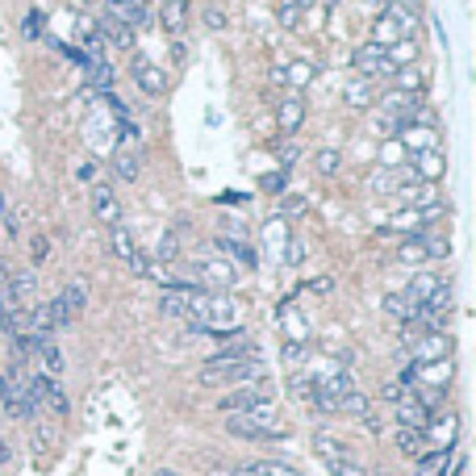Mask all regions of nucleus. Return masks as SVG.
<instances>
[{
	"label": "nucleus",
	"mask_w": 476,
	"mask_h": 476,
	"mask_svg": "<svg viewBox=\"0 0 476 476\" xmlns=\"http://www.w3.org/2000/svg\"><path fill=\"white\" fill-rule=\"evenodd\" d=\"M314 452H317V460H322L330 472H334L339 464H347V460H351V455H347V447H342L339 439H330V435H317V439H314Z\"/></svg>",
	"instance_id": "obj_12"
},
{
	"label": "nucleus",
	"mask_w": 476,
	"mask_h": 476,
	"mask_svg": "<svg viewBox=\"0 0 476 476\" xmlns=\"http://www.w3.org/2000/svg\"><path fill=\"white\" fill-rule=\"evenodd\" d=\"M159 22H163V30L180 34L184 25H188V4H184V0H163V9H159Z\"/></svg>",
	"instance_id": "obj_15"
},
{
	"label": "nucleus",
	"mask_w": 476,
	"mask_h": 476,
	"mask_svg": "<svg viewBox=\"0 0 476 476\" xmlns=\"http://www.w3.org/2000/svg\"><path fill=\"white\" fill-rule=\"evenodd\" d=\"M272 393H268V380L259 376V380H247V385H234L226 397H218V410L221 414H243V410H251V405L259 402H268Z\"/></svg>",
	"instance_id": "obj_2"
},
{
	"label": "nucleus",
	"mask_w": 476,
	"mask_h": 476,
	"mask_svg": "<svg viewBox=\"0 0 476 476\" xmlns=\"http://www.w3.org/2000/svg\"><path fill=\"white\" fill-rule=\"evenodd\" d=\"M180 255V238H176V230L163 238V247H159V264H171V259Z\"/></svg>",
	"instance_id": "obj_28"
},
{
	"label": "nucleus",
	"mask_w": 476,
	"mask_h": 476,
	"mask_svg": "<svg viewBox=\"0 0 476 476\" xmlns=\"http://www.w3.org/2000/svg\"><path fill=\"white\" fill-rule=\"evenodd\" d=\"M276 13H281V25H284V30H297V22H301V9H297L293 0H281V9H276Z\"/></svg>",
	"instance_id": "obj_27"
},
{
	"label": "nucleus",
	"mask_w": 476,
	"mask_h": 476,
	"mask_svg": "<svg viewBox=\"0 0 476 476\" xmlns=\"http://www.w3.org/2000/svg\"><path fill=\"white\" fill-rule=\"evenodd\" d=\"M455 435H460V418L447 410V414H435L430 410L427 427H422V439H427V447H435V452H452Z\"/></svg>",
	"instance_id": "obj_4"
},
{
	"label": "nucleus",
	"mask_w": 476,
	"mask_h": 476,
	"mask_svg": "<svg viewBox=\"0 0 476 476\" xmlns=\"http://www.w3.org/2000/svg\"><path fill=\"white\" fill-rule=\"evenodd\" d=\"M301 122H306V97L289 92V97L276 100V125H281L284 134H297V130H301Z\"/></svg>",
	"instance_id": "obj_8"
},
{
	"label": "nucleus",
	"mask_w": 476,
	"mask_h": 476,
	"mask_svg": "<svg viewBox=\"0 0 476 476\" xmlns=\"http://www.w3.org/2000/svg\"><path fill=\"white\" fill-rule=\"evenodd\" d=\"M385 309H389L393 317H402V322H414V314H418V306L405 293H393L389 301H385Z\"/></svg>",
	"instance_id": "obj_23"
},
{
	"label": "nucleus",
	"mask_w": 476,
	"mask_h": 476,
	"mask_svg": "<svg viewBox=\"0 0 476 476\" xmlns=\"http://www.w3.org/2000/svg\"><path fill=\"white\" fill-rule=\"evenodd\" d=\"M309 209V196H301V193H284V201H281V218H301Z\"/></svg>",
	"instance_id": "obj_25"
},
{
	"label": "nucleus",
	"mask_w": 476,
	"mask_h": 476,
	"mask_svg": "<svg viewBox=\"0 0 476 476\" xmlns=\"http://www.w3.org/2000/svg\"><path fill=\"white\" fill-rule=\"evenodd\" d=\"M72 4H88V0H72Z\"/></svg>",
	"instance_id": "obj_36"
},
{
	"label": "nucleus",
	"mask_w": 476,
	"mask_h": 476,
	"mask_svg": "<svg viewBox=\"0 0 476 476\" xmlns=\"http://www.w3.org/2000/svg\"><path fill=\"white\" fill-rule=\"evenodd\" d=\"M109 251H113L117 259H122V264H134V259H138L134 234L125 230V226H113V230H109Z\"/></svg>",
	"instance_id": "obj_13"
},
{
	"label": "nucleus",
	"mask_w": 476,
	"mask_h": 476,
	"mask_svg": "<svg viewBox=\"0 0 476 476\" xmlns=\"http://www.w3.org/2000/svg\"><path fill=\"white\" fill-rule=\"evenodd\" d=\"M355 72L359 75H393L397 67L389 63V55H385V47H376V42H368V47L355 50Z\"/></svg>",
	"instance_id": "obj_6"
},
{
	"label": "nucleus",
	"mask_w": 476,
	"mask_h": 476,
	"mask_svg": "<svg viewBox=\"0 0 476 476\" xmlns=\"http://www.w3.org/2000/svg\"><path fill=\"white\" fill-rule=\"evenodd\" d=\"M427 259V247L422 243H405L402 247V264H422Z\"/></svg>",
	"instance_id": "obj_29"
},
{
	"label": "nucleus",
	"mask_w": 476,
	"mask_h": 476,
	"mask_svg": "<svg viewBox=\"0 0 476 476\" xmlns=\"http://www.w3.org/2000/svg\"><path fill=\"white\" fill-rule=\"evenodd\" d=\"M447 355H452V339L447 334H422V339H414L418 364H435V359H447Z\"/></svg>",
	"instance_id": "obj_10"
},
{
	"label": "nucleus",
	"mask_w": 476,
	"mask_h": 476,
	"mask_svg": "<svg viewBox=\"0 0 476 476\" xmlns=\"http://www.w3.org/2000/svg\"><path fill=\"white\" fill-rule=\"evenodd\" d=\"M439 171H443V159L435 151H427V155H418V168H410V176H439Z\"/></svg>",
	"instance_id": "obj_26"
},
{
	"label": "nucleus",
	"mask_w": 476,
	"mask_h": 476,
	"mask_svg": "<svg viewBox=\"0 0 476 476\" xmlns=\"http://www.w3.org/2000/svg\"><path fill=\"white\" fill-rule=\"evenodd\" d=\"M372 92H376V84H372V80H355L342 97H347V105H351V109H368V105H372Z\"/></svg>",
	"instance_id": "obj_21"
},
{
	"label": "nucleus",
	"mask_w": 476,
	"mask_h": 476,
	"mask_svg": "<svg viewBox=\"0 0 476 476\" xmlns=\"http://www.w3.org/2000/svg\"><path fill=\"white\" fill-rule=\"evenodd\" d=\"M196 276H201L205 284H230L234 281V268L218 264V259H201V264H196Z\"/></svg>",
	"instance_id": "obj_17"
},
{
	"label": "nucleus",
	"mask_w": 476,
	"mask_h": 476,
	"mask_svg": "<svg viewBox=\"0 0 476 476\" xmlns=\"http://www.w3.org/2000/svg\"><path fill=\"white\" fill-rule=\"evenodd\" d=\"M34 359L42 364V372H47V376H59L63 368H67V364H63V351L55 347V342H42V347L34 351Z\"/></svg>",
	"instance_id": "obj_19"
},
{
	"label": "nucleus",
	"mask_w": 476,
	"mask_h": 476,
	"mask_svg": "<svg viewBox=\"0 0 476 476\" xmlns=\"http://www.w3.org/2000/svg\"><path fill=\"white\" fill-rule=\"evenodd\" d=\"M155 476H180V472H168V468H163V472H155Z\"/></svg>",
	"instance_id": "obj_35"
},
{
	"label": "nucleus",
	"mask_w": 476,
	"mask_h": 476,
	"mask_svg": "<svg viewBox=\"0 0 476 476\" xmlns=\"http://www.w3.org/2000/svg\"><path fill=\"white\" fill-rule=\"evenodd\" d=\"M314 163H317V171H322V176H339L342 155H339V151H330V147H322V151L314 155Z\"/></svg>",
	"instance_id": "obj_24"
},
{
	"label": "nucleus",
	"mask_w": 476,
	"mask_h": 476,
	"mask_svg": "<svg viewBox=\"0 0 476 476\" xmlns=\"http://www.w3.org/2000/svg\"><path fill=\"white\" fill-rule=\"evenodd\" d=\"M439 289V276H430V272H422V276H414L410 281V289H405V297L414 301V306H427L430 301V293Z\"/></svg>",
	"instance_id": "obj_16"
},
{
	"label": "nucleus",
	"mask_w": 476,
	"mask_h": 476,
	"mask_svg": "<svg viewBox=\"0 0 476 476\" xmlns=\"http://www.w3.org/2000/svg\"><path fill=\"white\" fill-rule=\"evenodd\" d=\"M30 385V402H34V410H50V414H67V397H63L59 380L47 376V372H38L34 380H25Z\"/></svg>",
	"instance_id": "obj_3"
},
{
	"label": "nucleus",
	"mask_w": 476,
	"mask_h": 476,
	"mask_svg": "<svg viewBox=\"0 0 476 476\" xmlns=\"http://www.w3.org/2000/svg\"><path fill=\"white\" fill-rule=\"evenodd\" d=\"M393 410H397V427H414V430H422L427 427V418H430V410L422 405V397H418L414 389H405L397 402H393Z\"/></svg>",
	"instance_id": "obj_5"
},
{
	"label": "nucleus",
	"mask_w": 476,
	"mask_h": 476,
	"mask_svg": "<svg viewBox=\"0 0 476 476\" xmlns=\"http://www.w3.org/2000/svg\"><path fill=\"white\" fill-rule=\"evenodd\" d=\"M9 460H13V452H9V443L0 439V464H9Z\"/></svg>",
	"instance_id": "obj_33"
},
{
	"label": "nucleus",
	"mask_w": 476,
	"mask_h": 476,
	"mask_svg": "<svg viewBox=\"0 0 476 476\" xmlns=\"http://www.w3.org/2000/svg\"><path fill=\"white\" fill-rule=\"evenodd\" d=\"M221 251H226V255L234 259V264H243V268H255V251H251V247L247 243H234V238H221Z\"/></svg>",
	"instance_id": "obj_22"
},
{
	"label": "nucleus",
	"mask_w": 476,
	"mask_h": 476,
	"mask_svg": "<svg viewBox=\"0 0 476 476\" xmlns=\"http://www.w3.org/2000/svg\"><path fill=\"white\" fill-rule=\"evenodd\" d=\"M138 163H143V159H138L134 151H113V171H117L122 180H130V184L138 180V171H143Z\"/></svg>",
	"instance_id": "obj_20"
},
{
	"label": "nucleus",
	"mask_w": 476,
	"mask_h": 476,
	"mask_svg": "<svg viewBox=\"0 0 476 476\" xmlns=\"http://www.w3.org/2000/svg\"><path fill=\"white\" fill-rule=\"evenodd\" d=\"M293 4H297V9H309V4H314V0H293Z\"/></svg>",
	"instance_id": "obj_34"
},
{
	"label": "nucleus",
	"mask_w": 476,
	"mask_h": 476,
	"mask_svg": "<svg viewBox=\"0 0 476 476\" xmlns=\"http://www.w3.org/2000/svg\"><path fill=\"white\" fill-rule=\"evenodd\" d=\"M397 447H402V455L418 460V455L427 452V439H422V430H414V427H397Z\"/></svg>",
	"instance_id": "obj_18"
},
{
	"label": "nucleus",
	"mask_w": 476,
	"mask_h": 476,
	"mask_svg": "<svg viewBox=\"0 0 476 476\" xmlns=\"http://www.w3.org/2000/svg\"><path fill=\"white\" fill-rule=\"evenodd\" d=\"M264 243H268L272 255H284V251H289V243H293V238H289V221L272 218L268 226H264Z\"/></svg>",
	"instance_id": "obj_14"
},
{
	"label": "nucleus",
	"mask_w": 476,
	"mask_h": 476,
	"mask_svg": "<svg viewBox=\"0 0 476 476\" xmlns=\"http://www.w3.org/2000/svg\"><path fill=\"white\" fill-rule=\"evenodd\" d=\"M92 218L100 221V226H122V205H117V196L109 193V188H92Z\"/></svg>",
	"instance_id": "obj_9"
},
{
	"label": "nucleus",
	"mask_w": 476,
	"mask_h": 476,
	"mask_svg": "<svg viewBox=\"0 0 476 476\" xmlns=\"http://www.w3.org/2000/svg\"><path fill=\"white\" fill-rule=\"evenodd\" d=\"M226 430H230L234 439H251V443H272V439H284L289 430L281 427V410L276 402H259L243 414H226Z\"/></svg>",
	"instance_id": "obj_1"
},
{
	"label": "nucleus",
	"mask_w": 476,
	"mask_h": 476,
	"mask_svg": "<svg viewBox=\"0 0 476 476\" xmlns=\"http://www.w3.org/2000/svg\"><path fill=\"white\" fill-rule=\"evenodd\" d=\"M97 34H100V42H113L117 50H134V30L125 22H117V17H109V13H105V22L97 25Z\"/></svg>",
	"instance_id": "obj_11"
},
{
	"label": "nucleus",
	"mask_w": 476,
	"mask_h": 476,
	"mask_svg": "<svg viewBox=\"0 0 476 476\" xmlns=\"http://www.w3.org/2000/svg\"><path fill=\"white\" fill-rule=\"evenodd\" d=\"M130 72H134V84L143 88L147 97H163V92H168V72H163V67H155L151 59H134V67H130Z\"/></svg>",
	"instance_id": "obj_7"
},
{
	"label": "nucleus",
	"mask_w": 476,
	"mask_h": 476,
	"mask_svg": "<svg viewBox=\"0 0 476 476\" xmlns=\"http://www.w3.org/2000/svg\"><path fill=\"white\" fill-rule=\"evenodd\" d=\"M301 259H306V243L293 238V243H289V264H301Z\"/></svg>",
	"instance_id": "obj_31"
},
{
	"label": "nucleus",
	"mask_w": 476,
	"mask_h": 476,
	"mask_svg": "<svg viewBox=\"0 0 476 476\" xmlns=\"http://www.w3.org/2000/svg\"><path fill=\"white\" fill-rule=\"evenodd\" d=\"M30 251H34V259H38V264H42V259L50 255V238H47V234H38L34 243H30Z\"/></svg>",
	"instance_id": "obj_30"
},
{
	"label": "nucleus",
	"mask_w": 476,
	"mask_h": 476,
	"mask_svg": "<svg viewBox=\"0 0 476 476\" xmlns=\"http://www.w3.org/2000/svg\"><path fill=\"white\" fill-rule=\"evenodd\" d=\"M205 22L213 25V30H221V25H226V13H221V9H209V13H205Z\"/></svg>",
	"instance_id": "obj_32"
}]
</instances>
